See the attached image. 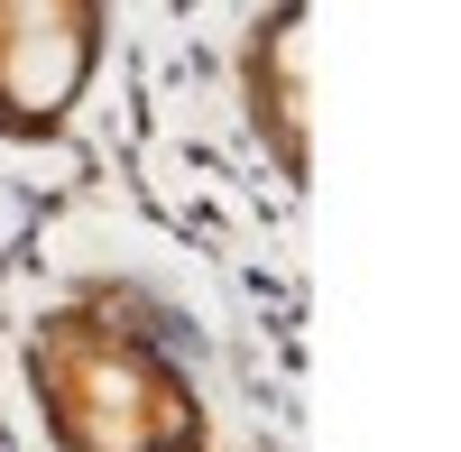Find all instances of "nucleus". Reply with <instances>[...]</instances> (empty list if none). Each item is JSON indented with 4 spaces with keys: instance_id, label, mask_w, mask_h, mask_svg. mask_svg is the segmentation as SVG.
Returning a JSON list of instances; mask_svg holds the SVG:
<instances>
[{
    "instance_id": "obj_1",
    "label": "nucleus",
    "mask_w": 461,
    "mask_h": 452,
    "mask_svg": "<svg viewBox=\"0 0 461 452\" xmlns=\"http://www.w3.org/2000/svg\"><path fill=\"white\" fill-rule=\"evenodd\" d=\"M19 379L47 452H212V406L139 286H74L28 314Z\"/></svg>"
},
{
    "instance_id": "obj_2",
    "label": "nucleus",
    "mask_w": 461,
    "mask_h": 452,
    "mask_svg": "<svg viewBox=\"0 0 461 452\" xmlns=\"http://www.w3.org/2000/svg\"><path fill=\"white\" fill-rule=\"evenodd\" d=\"M111 0H0V148H56L102 84Z\"/></svg>"
},
{
    "instance_id": "obj_3",
    "label": "nucleus",
    "mask_w": 461,
    "mask_h": 452,
    "mask_svg": "<svg viewBox=\"0 0 461 452\" xmlns=\"http://www.w3.org/2000/svg\"><path fill=\"white\" fill-rule=\"evenodd\" d=\"M230 93L277 185L304 194L314 185V0H258V19L230 47Z\"/></svg>"
}]
</instances>
